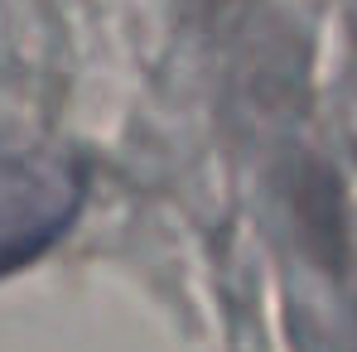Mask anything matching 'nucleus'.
<instances>
[{"label":"nucleus","mask_w":357,"mask_h":352,"mask_svg":"<svg viewBox=\"0 0 357 352\" xmlns=\"http://www.w3.org/2000/svg\"><path fill=\"white\" fill-rule=\"evenodd\" d=\"M82 208V169L54 150L0 155V275L44 256Z\"/></svg>","instance_id":"nucleus-1"}]
</instances>
